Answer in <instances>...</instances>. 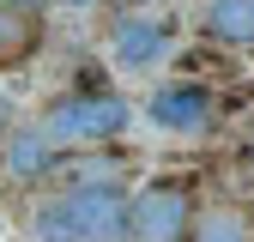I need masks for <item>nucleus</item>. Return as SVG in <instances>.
Masks as SVG:
<instances>
[{
  "label": "nucleus",
  "mask_w": 254,
  "mask_h": 242,
  "mask_svg": "<svg viewBox=\"0 0 254 242\" xmlns=\"http://www.w3.org/2000/svg\"><path fill=\"white\" fill-rule=\"evenodd\" d=\"M170 55V24L157 18H121L115 24V60L121 67H151Z\"/></svg>",
  "instance_id": "5"
},
{
  "label": "nucleus",
  "mask_w": 254,
  "mask_h": 242,
  "mask_svg": "<svg viewBox=\"0 0 254 242\" xmlns=\"http://www.w3.org/2000/svg\"><path fill=\"white\" fill-rule=\"evenodd\" d=\"M37 43H43V24H37V18L0 6V73L18 67V60H30V55H37Z\"/></svg>",
  "instance_id": "9"
},
{
  "label": "nucleus",
  "mask_w": 254,
  "mask_h": 242,
  "mask_svg": "<svg viewBox=\"0 0 254 242\" xmlns=\"http://www.w3.org/2000/svg\"><path fill=\"white\" fill-rule=\"evenodd\" d=\"M194 224V188L182 176H157L139 194H127V236L139 242H182Z\"/></svg>",
  "instance_id": "3"
},
{
  "label": "nucleus",
  "mask_w": 254,
  "mask_h": 242,
  "mask_svg": "<svg viewBox=\"0 0 254 242\" xmlns=\"http://www.w3.org/2000/svg\"><path fill=\"white\" fill-rule=\"evenodd\" d=\"M37 242H121L127 236V194L115 182H73L67 194L37 206Z\"/></svg>",
  "instance_id": "1"
},
{
  "label": "nucleus",
  "mask_w": 254,
  "mask_h": 242,
  "mask_svg": "<svg viewBox=\"0 0 254 242\" xmlns=\"http://www.w3.org/2000/svg\"><path fill=\"white\" fill-rule=\"evenodd\" d=\"M145 115L157 121V127H170V133H206V127H212V91L176 79V85H164V91H151Z\"/></svg>",
  "instance_id": "4"
},
{
  "label": "nucleus",
  "mask_w": 254,
  "mask_h": 242,
  "mask_svg": "<svg viewBox=\"0 0 254 242\" xmlns=\"http://www.w3.org/2000/svg\"><path fill=\"white\" fill-rule=\"evenodd\" d=\"M200 30L224 49H254V0H206Z\"/></svg>",
  "instance_id": "6"
},
{
  "label": "nucleus",
  "mask_w": 254,
  "mask_h": 242,
  "mask_svg": "<svg viewBox=\"0 0 254 242\" xmlns=\"http://www.w3.org/2000/svg\"><path fill=\"white\" fill-rule=\"evenodd\" d=\"M67 6H97V0H67Z\"/></svg>",
  "instance_id": "11"
},
{
  "label": "nucleus",
  "mask_w": 254,
  "mask_h": 242,
  "mask_svg": "<svg viewBox=\"0 0 254 242\" xmlns=\"http://www.w3.org/2000/svg\"><path fill=\"white\" fill-rule=\"evenodd\" d=\"M248 158H254V145H248Z\"/></svg>",
  "instance_id": "12"
},
{
  "label": "nucleus",
  "mask_w": 254,
  "mask_h": 242,
  "mask_svg": "<svg viewBox=\"0 0 254 242\" xmlns=\"http://www.w3.org/2000/svg\"><path fill=\"white\" fill-rule=\"evenodd\" d=\"M182 242H254V212L248 206H206V212H194Z\"/></svg>",
  "instance_id": "7"
},
{
  "label": "nucleus",
  "mask_w": 254,
  "mask_h": 242,
  "mask_svg": "<svg viewBox=\"0 0 254 242\" xmlns=\"http://www.w3.org/2000/svg\"><path fill=\"white\" fill-rule=\"evenodd\" d=\"M6 170H12L18 182H37V176L55 170V145L43 139V127H18V133L6 139Z\"/></svg>",
  "instance_id": "8"
},
{
  "label": "nucleus",
  "mask_w": 254,
  "mask_h": 242,
  "mask_svg": "<svg viewBox=\"0 0 254 242\" xmlns=\"http://www.w3.org/2000/svg\"><path fill=\"white\" fill-rule=\"evenodd\" d=\"M127 109L115 91H79V97H61L49 115H43V139L49 145H97V139H115L127 127Z\"/></svg>",
  "instance_id": "2"
},
{
  "label": "nucleus",
  "mask_w": 254,
  "mask_h": 242,
  "mask_svg": "<svg viewBox=\"0 0 254 242\" xmlns=\"http://www.w3.org/2000/svg\"><path fill=\"white\" fill-rule=\"evenodd\" d=\"M0 6H6V12H30V18H37V6H43V0H0Z\"/></svg>",
  "instance_id": "10"
}]
</instances>
